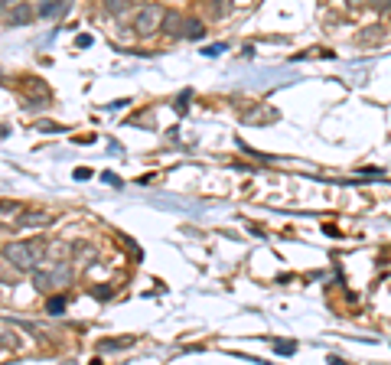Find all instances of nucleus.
Here are the masks:
<instances>
[{
    "mask_svg": "<svg viewBox=\"0 0 391 365\" xmlns=\"http://www.w3.org/2000/svg\"><path fill=\"white\" fill-rule=\"evenodd\" d=\"M163 20H167V10H163L160 3H147V7L134 17V30L150 36V33H157L160 26H163Z\"/></svg>",
    "mask_w": 391,
    "mask_h": 365,
    "instance_id": "nucleus-1",
    "label": "nucleus"
},
{
    "mask_svg": "<svg viewBox=\"0 0 391 365\" xmlns=\"http://www.w3.org/2000/svg\"><path fill=\"white\" fill-rule=\"evenodd\" d=\"M3 258L13 261L17 268H33L36 264V241H13V245L3 248Z\"/></svg>",
    "mask_w": 391,
    "mask_h": 365,
    "instance_id": "nucleus-2",
    "label": "nucleus"
},
{
    "mask_svg": "<svg viewBox=\"0 0 391 365\" xmlns=\"http://www.w3.org/2000/svg\"><path fill=\"white\" fill-rule=\"evenodd\" d=\"M69 278H72V271L65 268V264H59V268H53V271H40V274L33 278V284L40 290H56V287H65Z\"/></svg>",
    "mask_w": 391,
    "mask_h": 365,
    "instance_id": "nucleus-3",
    "label": "nucleus"
},
{
    "mask_svg": "<svg viewBox=\"0 0 391 365\" xmlns=\"http://www.w3.org/2000/svg\"><path fill=\"white\" fill-rule=\"evenodd\" d=\"M33 17H36V7H30V3H17V7L7 13V20H10L13 26H23V23H30Z\"/></svg>",
    "mask_w": 391,
    "mask_h": 365,
    "instance_id": "nucleus-4",
    "label": "nucleus"
},
{
    "mask_svg": "<svg viewBox=\"0 0 391 365\" xmlns=\"http://www.w3.org/2000/svg\"><path fill=\"white\" fill-rule=\"evenodd\" d=\"M65 10H69V3H63V0H46V3L36 7L40 17H59V13H65Z\"/></svg>",
    "mask_w": 391,
    "mask_h": 365,
    "instance_id": "nucleus-5",
    "label": "nucleus"
},
{
    "mask_svg": "<svg viewBox=\"0 0 391 365\" xmlns=\"http://www.w3.org/2000/svg\"><path fill=\"white\" fill-rule=\"evenodd\" d=\"M180 36H186V40H202L206 36V30H202V23L199 20H183V26H180Z\"/></svg>",
    "mask_w": 391,
    "mask_h": 365,
    "instance_id": "nucleus-6",
    "label": "nucleus"
},
{
    "mask_svg": "<svg viewBox=\"0 0 391 365\" xmlns=\"http://www.w3.org/2000/svg\"><path fill=\"white\" fill-rule=\"evenodd\" d=\"M53 222V215L49 212H33V215H20L17 219V226H23V228H30V226H49Z\"/></svg>",
    "mask_w": 391,
    "mask_h": 365,
    "instance_id": "nucleus-7",
    "label": "nucleus"
},
{
    "mask_svg": "<svg viewBox=\"0 0 391 365\" xmlns=\"http://www.w3.org/2000/svg\"><path fill=\"white\" fill-rule=\"evenodd\" d=\"M183 13H167V20H163V30L167 33H173V36H180V26H183Z\"/></svg>",
    "mask_w": 391,
    "mask_h": 365,
    "instance_id": "nucleus-8",
    "label": "nucleus"
},
{
    "mask_svg": "<svg viewBox=\"0 0 391 365\" xmlns=\"http://www.w3.org/2000/svg\"><path fill=\"white\" fill-rule=\"evenodd\" d=\"M274 349H277L281 355H294V353H297V346L290 343V339H274Z\"/></svg>",
    "mask_w": 391,
    "mask_h": 365,
    "instance_id": "nucleus-9",
    "label": "nucleus"
},
{
    "mask_svg": "<svg viewBox=\"0 0 391 365\" xmlns=\"http://www.w3.org/2000/svg\"><path fill=\"white\" fill-rule=\"evenodd\" d=\"M46 310H49V313H63L65 310V300H63V297H53V300L46 303Z\"/></svg>",
    "mask_w": 391,
    "mask_h": 365,
    "instance_id": "nucleus-10",
    "label": "nucleus"
}]
</instances>
